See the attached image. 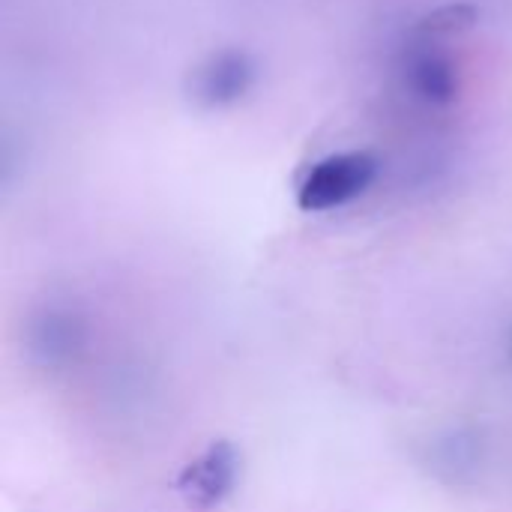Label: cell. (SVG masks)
I'll list each match as a JSON object with an SVG mask.
<instances>
[{
    "label": "cell",
    "mask_w": 512,
    "mask_h": 512,
    "mask_svg": "<svg viewBox=\"0 0 512 512\" xmlns=\"http://www.w3.org/2000/svg\"><path fill=\"white\" fill-rule=\"evenodd\" d=\"M375 177H378V159L366 150L324 156L306 171L297 189V204L306 213L336 210L360 198L375 183Z\"/></svg>",
    "instance_id": "1"
},
{
    "label": "cell",
    "mask_w": 512,
    "mask_h": 512,
    "mask_svg": "<svg viewBox=\"0 0 512 512\" xmlns=\"http://www.w3.org/2000/svg\"><path fill=\"white\" fill-rule=\"evenodd\" d=\"M258 81V66L243 48H219L207 54L189 75V96L198 108L219 111L249 96Z\"/></svg>",
    "instance_id": "2"
},
{
    "label": "cell",
    "mask_w": 512,
    "mask_h": 512,
    "mask_svg": "<svg viewBox=\"0 0 512 512\" xmlns=\"http://www.w3.org/2000/svg\"><path fill=\"white\" fill-rule=\"evenodd\" d=\"M402 78L408 93L429 108L453 105L462 90L453 57L438 45V39H426V36H414L411 48L405 51Z\"/></svg>",
    "instance_id": "3"
},
{
    "label": "cell",
    "mask_w": 512,
    "mask_h": 512,
    "mask_svg": "<svg viewBox=\"0 0 512 512\" xmlns=\"http://www.w3.org/2000/svg\"><path fill=\"white\" fill-rule=\"evenodd\" d=\"M474 21H477V9L474 6H468V3H447V6H438L435 12L423 15L417 21V27H414V36L444 39V36L468 30Z\"/></svg>",
    "instance_id": "4"
}]
</instances>
